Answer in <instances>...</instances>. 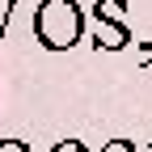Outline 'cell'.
Segmentation results:
<instances>
[{
	"label": "cell",
	"instance_id": "cell-5",
	"mask_svg": "<svg viewBox=\"0 0 152 152\" xmlns=\"http://www.w3.org/2000/svg\"><path fill=\"white\" fill-rule=\"evenodd\" d=\"M0 152H30L26 140H0Z\"/></svg>",
	"mask_w": 152,
	"mask_h": 152
},
{
	"label": "cell",
	"instance_id": "cell-1",
	"mask_svg": "<svg viewBox=\"0 0 152 152\" xmlns=\"http://www.w3.org/2000/svg\"><path fill=\"white\" fill-rule=\"evenodd\" d=\"M85 34V9L76 0H42L34 9V38L47 51H68Z\"/></svg>",
	"mask_w": 152,
	"mask_h": 152
},
{
	"label": "cell",
	"instance_id": "cell-4",
	"mask_svg": "<svg viewBox=\"0 0 152 152\" xmlns=\"http://www.w3.org/2000/svg\"><path fill=\"white\" fill-rule=\"evenodd\" d=\"M51 152H89V148H85L80 140H59V144L51 148Z\"/></svg>",
	"mask_w": 152,
	"mask_h": 152
},
{
	"label": "cell",
	"instance_id": "cell-3",
	"mask_svg": "<svg viewBox=\"0 0 152 152\" xmlns=\"http://www.w3.org/2000/svg\"><path fill=\"white\" fill-rule=\"evenodd\" d=\"M102 152H140V148L131 144V140H110V144H106Z\"/></svg>",
	"mask_w": 152,
	"mask_h": 152
},
{
	"label": "cell",
	"instance_id": "cell-6",
	"mask_svg": "<svg viewBox=\"0 0 152 152\" xmlns=\"http://www.w3.org/2000/svg\"><path fill=\"white\" fill-rule=\"evenodd\" d=\"M17 4V0H0V38H4V21H9V9Z\"/></svg>",
	"mask_w": 152,
	"mask_h": 152
},
{
	"label": "cell",
	"instance_id": "cell-7",
	"mask_svg": "<svg viewBox=\"0 0 152 152\" xmlns=\"http://www.w3.org/2000/svg\"><path fill=\"white\" fill-rule=\"evenodd\" d=\"M140 64H144V68L152 64V42H140Z\"/></svg>",
	"mask_w": 152,
	"mask_h": 152
},
{
	"label": "cell",
	"instance_id": "cell-2",
	"mask_svg": "<svg viewBox=\"0 0 152 152\" xmlns=\"http://www.w3.org/2000/svg\"><path fill=\"white\" fill-rule=\"evenodd\" d=\"M123 4L127 0H97L93 4V47L97 51H123L131 42V26L118 17Z\"/></svg>",
	"mask_w": 152,
	"mask_h": 152
}]
</instances>
